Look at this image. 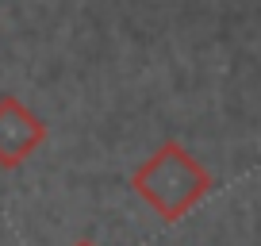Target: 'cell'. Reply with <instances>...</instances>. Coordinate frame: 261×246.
Instances as JSON below:
<instances>
[{
  "mask_svg": "<svg viewBox=\"0 0 261 246\" xmlns=\"http://www.w3.org/2000/svg\"><path fill=\"white\" fill-rule=\"evenodd\" d=\"M130 185L162 219L173 223L192 204H200L207 196L212 173L196 162L180 142H162L139 169L130 173Z\"/></svg>",
  "mask_w": 261,
  "mask_h": 246,
  "instance_id": "obj_1",
  "label": "cell"
},
{
  "mask_svg": "<svg viewBox=\"0 0 261 246\" xmlns=\"http://www.w3.org/2000/svg\"><path fill=\"white\" fill-rule=\"evenodd\" d=\"M46 142V123L19 96H0V169L23 165Z\"/></svg>",
  "mask_w": 261,
  "mask_h": 246,
  "instance_id": "obj_2",
  "label": "cell"
},
{
  "mask_svg": "<svg viewBox=\"0 0 261 246\" xmlns=\"http://www.w3.org/2000/svg\"><path fill=\"white\" fill-rule=\"evenodd\" d=\"M73 246H96V242H89V238H77V242Z\"/></svg>",
  "mask_w": 261,
  "mask_h": 246,
  "instance_id": "obj_3",
  "label": "cell"
}]
</instances>
